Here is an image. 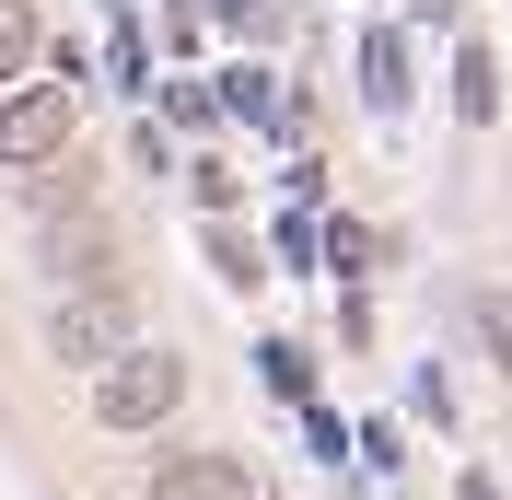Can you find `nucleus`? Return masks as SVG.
Segmentation results:
<instances>
[{
	"label": "nucleus",
	"instance_id": "nucleus-1",
	"mask_svg": "<svg viewBox=\"0 0 512 500\" xmlns=\"http://www.w3.org/2000/svg\"><path fill=\"white\" fill-rule=\"evenodd\" d=\"M175 396H187V361L175 349H117L94 384V419L105 431H152V419H175Z\"/></svg>",
	"mask_w": 512,
	"mask_h": 500
},
{
	"label": "nucleus",
	"instance_id": "nucleus-2",
	"mask_svg": "<svg viewBox=\"0 0 512 500\" xmlns=\"http://www.w3.org/2000/svg\"><path fill=\"white\" fill-rule=\"evenodd\" d=\"M82 140V94L70 82H24V94H0V163L35 175V163H59Z\"/></svg>",
	"mask_w": 512,
	"mask_h": 500
},
{
	"label": "nucleus",
	"instance_id": "nucleus-3",
	"mask_svg": "<svg viewBox=\"0 0 512 500\" xmlns=\"http://www.w3.org/2000/svg\"><path fill=\"white\" fill-rule=\"evenodd\" d=\"M47 349H59L70 373H105L117 349H140V314H128V280H117V291H59V314H47Z\"/></svg>",
	"mask_w": 512,
	"mask_h": 500
},
{
	"label": "nucleus",
	"instance_id": "nucleus-4",
	"mask_svg": "<svg viewBox=\"0 0 512 500\" xmlns=\"http://www.w3.org/2000/svg\"><path fill=\"white\" fill-rule=\"evenodd\" d=\"M47 280H70V291H117V233L105 221H47Z\"/></svg>",
	"mask_w": 512,
	"mask_h": 500
},
{
	"label": "nucleus",
	"instance_id": "nucleus-5",
	"mask_svg": "<svg viewBox=\"0 0 512 500\" xmlns=\"http://www.w3.org/2000/svg\"><path fill=\"white\" fill-rule=\"evenodd\" d=\"M152 500H256V489H245V454H175L152 477Z\"/></svg>",
	"mask_w": 512,
	"mask_h": 500
},
{
	"label": "nucleus",
	"instance_id": "nucleus-6",
	"mask_svg": "<svg viewBox=\"0 0 512 500\" xmlns=\"http://www.w3.org/2000/svg\"><path fill=\"white\" fill-rule=\"evenodd\" d=\"M361 105H373V117H408V35L396 24L361 35Z\"/></svg>",
	"mask_w": 512,
	"mask_h": 500
},
{
	"label": "nucleus",
	"instance_id": "nucleus-7",
	"mask_svg": "<svg viewBox=\"0 0 512 500\" xmlns=\"http://www.w3.org/2000/svg\"><path fill=\"white\" fill-rule=\"evenodd\" d=\"M454 117L466 128L501 117V59H489V47H454Z\"/></svg>",
	"mask_w": 512,
	"mask_h": 500
},
{
	"label": "nucleus",
	"instance_id": "nucleus-8",
	"mask_svg": "<svg viewBox=\"0 0 512 500\" xmlns=\"http://www.w3.org/2000/svg\"><path fill=\"white\" fill-rule=\"evenodd\" d=\"M210 105H222V117H245V128H256V117L280 128V82H268L256 59H245V70H222V94H210Z\"/></svg>",
	"mask_w": 512,
	"mask_h": 500
},
{
	"label": "nucleus",
	"instance_id": "nucleus-9",
	"mask_svg": "<svg viewBox=\"0 0 512 500\" xmlns=\"http://www.w3.org/2000/svg\"><path fill=\"white\" fill-rule=\"evenodd\" d=\"M24 70H35V12H24V0H0V94H12Z\"/></svg>",
	"mask_w": 512,
	"mask_h": 500
},
{
	"label": "nucleus",
	"instance_id": "nucleus-10",
	"mask_svg": "<svg viewBox=\"0 0 512 500\" xmlns=\"http://www.w3.org/2000/svg\"><path fill=\"white\" fill-rule=\"evenodd\" d=\"M315 256L338 268V280H361V268H373V233H361V221H326V233H315Z\"/></svg>",
	"mask_w": 512,
	"mask_h": 500
},
{
	"label": "nucleus",
	"instance_id": "nucleus-11",
	"mask_svg": "<svg viewBox=\"0 0 512 500\" xmlns=\"http://www.w3.org/2000/svg\"><path fill=\"white\" fill-rule=\"evenodd\" d=\"M268 384H280V396H315V361H303V338H268Z\"/></svg>",
	"mask_w": 512,
	"mask_h": 500
},
{
	"label": "nucleus",
	"instance_id": "nucleus-12",
	"mask_svg": "<svg viewBox=\"0 0 512 500\" xmlns=\"http://www.w3.org/2000/svg\"><path fill=\"white\" fill-rule=\"evenodd\" d=\"M478 338H489V361L512 373V291H478Z\"/></svg>",
	"mask_w": 512,
	"mask_h": 500
},
{
	"label": "nucleus",
	"instance_id": "nucleus-13",
	"mask_svg": "<svg viewBox=\"0 0 512 500\" xmlns=\"http://www.w3.org/2000/svg\"><path fill=\"white\" fill-rule=\"evenodd\" d=\"M210 268H222V280H256V268H268V256H256L245 233H233V221H222V233H210Z\"/></svg>",
	"mask_w": 512,
	"mask_h": 500
},
{
	"label": "nucleus",
	"instance_id": "nucleus-14",
	"mask_svg": "<svg viewBox=\"0 0 512 500\" xmlns=\"http://www.w3.org/2000/svg\"><path fill=\"white\" fill-rule=\"evenodd\" d=\"M210 12H222L233 35H268V24H280V0H210Z\"/></svg>",
	"mask_w": 512,
	"mask_h": 500
},
{
	"label": "nucleus",
	"instance_id": "nucleus-15",
	"mask_svg": "<svg viewBox=\"0 0 512 500\" xmlns=\"http://www.w3.org/2000/svg\"><path fill=\"white\" fill-rule=\"evenodd\" d=\"M454 500H501V477H466V489H454Z\"/></svg>",
	"mask_w": 512,
	"mask_h": 500
}]
</instances>
